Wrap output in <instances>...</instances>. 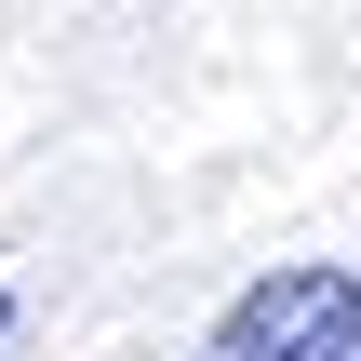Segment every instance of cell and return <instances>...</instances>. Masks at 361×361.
<instances>
[{"mask_svg":"<svg viewBox=\"0 0 361 361\" xmlns=\"http://www.w3.org/2000/svg\"><path fill=\"white\" fill-rule=\"evenodd\" d=\"M0 335H13V281H0Z\"/></svg>","mask_w":361,"mask_h":361,"instance_id":"cell-2","label":"cell"},{"mask_svg":"<svg viewBox=\"0 0 361 361\" xmlns=\"http://www.w3.org/2000/svg\"><path fill=\"white\" fill-rule=\"evenodd\" d=\"M214 361H361V268H255L214 322Z\"/></svg>","mask_w":361,"mask_h":361,"instance_id":"cell-1","label":"cell"}]
</instances>
